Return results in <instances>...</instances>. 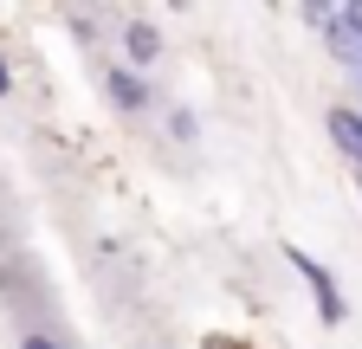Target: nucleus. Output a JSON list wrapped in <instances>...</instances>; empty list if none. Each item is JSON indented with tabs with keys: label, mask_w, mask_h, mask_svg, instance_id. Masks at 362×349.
Returning <instances> with one entry per match:
<instances>
[{
	"label": "nucleus",
	"mask_w": 362,
	"mask_h": 349,
	"mask_svg": "<svg viewBox=\"0 0 362 349\" xmlns=\"http://www.w3.org/2000/svg\"><path fill=\"white\" fill-rule=\"evenodd\" d=\"M291 266H298V272L310 278V291H317V311H324V317L337 324V317H343V297H337V285H330V272H324V266H310V252H291Z\"/></svg>",
	"instance_id": "obj_1"
},
{
	"label": "nucleus",
	"mask_w": 362,
	"mask_h": 349,
	"mask_svg": "<svg viewBox=\"0 0 362 349\" xmlns=\"http://www.w3.org/2000/svg\"><path fill=\"white\" fill-rule=\"evenodd\" d=\"M330 136H337V149H343L349 162H362V117H356V110H337V117H330Z\"/></svg>",
	"instance_id": "obj_2"
},
{
	"label": "nucleus",
	"mask_w": 362,
	"mask_h": 349,
	"mask_svg": "<svg viewBox=\"0 0 362 349\" xmlns=\"http://www.w3.org/2000/svg\"><path fill=\"white\" fill-rule=\"evenodd\" d=\"M110 97H117L123 110H143V104H149V91H143V78H136V71H110Z\"/></svg>",
	"instance_id": "obj_3"
},
{
	"label": "nucleus",
	"mask_w": 362,
	"mask_h": 349,
	"mask_svg": "<svg viewBox=\"0 0 362 349\" xmlns=\"http://www.w3.org/2000/svg\"><path fill=\"white\" fill-rule=\"evenodd\" d=\"M156 46H162V39H156L149 26H129V65H149V59H156Z\"/></svg>",
	"instance_id": "obj_4"
},
{
	"label": "nucleus",
	"mask_w": 362,
	"mask_h": 349,
	"mask_svg": "<svg viewBox=\"0 0 362 349\" xmlns=\"http://www.w3.org/2000/svg\"><path fill=\"white\" fill-rule=\"evenodd\" d=\"M26 349H59V343L52 336H26Z\"/></svg>",
	"instance_id": "obj_5"
},
{
	"label": "nucleus",
	"mask_w": 362,
	"mask_h": 349,
	"mask_svg": "<svg viewBox=\"0 0 362 349\" xmlns=\"http://www.w3.org/2000/svg\"><path fill=\"white\" fill-rule=\"evenodd\" d=\"M343 20H349V26H356V32H362V7H343Z\"/></svg>",
	"instance_id": "obj_6"
},
{
	"label": "nucleus",
	"mask_w": 362,
	"mask_h": 349,
	"mask_svg": "<svg viewBox=\"0 0 362 349\" xmlns=\"http://www.w3.org/2000/svg\"><path fill=\"white\" fill-rule=\"evenodd\" d=\"M0 91H7V65H0Z\"/></svg>",
	"instance_id": "obj_7"
}]
</instances>
